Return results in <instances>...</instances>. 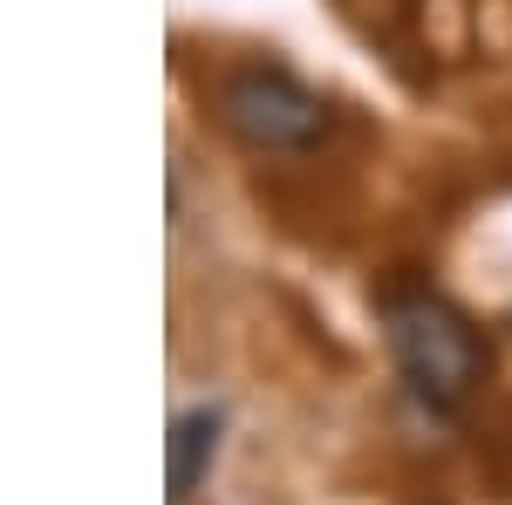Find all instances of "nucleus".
I'll list each match as a JSON object with an SVG mask.
<instances>
[{"label": "nucleus", "instance_id": "f257e3e1", "mask_svg": "<svg viewBox=\"0 0 512 505\" xmlns=\"http://www.w3.org/2000/svg\"><path fill=\"white\" fill-rule=\"evenodd\" d=\"M383 335H390V362L410 403L424 417H458L478 396L485 369H492V349L478 335V321L458 301H444L424 280H403L383 294Z\"/></svg>", "mask_w": 512, "mask_h": 505}, {"label": "nucleus", "instance_id": "f03ea898", "mask_svg": "<svg viewBox=\"0 0 512 505\" xmlns=\"http://www.w3.org/2000/svg\"><path fill=\"white\" fill-rule=\"evenodd\" d=\"M212 110H219L233 144H246V151H260V157L321 151L328 130H335L328 96L308 89L280 62H239V69H226V76L212 82Z\"/></svg>", "mask_w": 512, "mask_h": 505}, {"label": "nucleus", "instance_id": "7ed1b4c3", "mask_svg": "<svg viewBox=\"0 0 512 505\" xmlns=\"http://www.w3.org/2000/svg\"><path fill=\"white\" fill-rule=\"evenodd\" d=\"M219 444H226V410L219 403H185L171 417V437H164V492H171V505L198 499V485L219 465Z\"/></svg>", "mask_w": 512, "mask_h": 505}]
</instances>
